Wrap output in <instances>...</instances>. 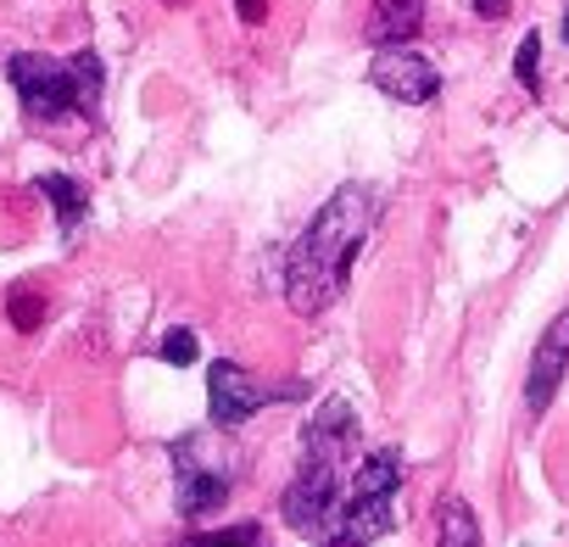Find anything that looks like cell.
<instances>
[{"instance_id":"obj_1","label":"cell","mask_w":569,"mask_h":547,"mask_svg":"<svg viewBox=\"0 0 569 547\" xmlns=\"http://www.w3.org/2000/svg\"><path fill=\"white\" fill-rule=\"evenodd\" d=\"M375 218H380V190L375 185H341L313 212V223L297 235V246L284 251V302L308 319L325 314L347 291L352 262H358L363 240L375 235Z\"/></svg>"},{"instance_id":"obj_2","label":"cell","mask_w":569,"mask_h":547,"mask_svg":"<svg viewBox=\"0 0 569 547\" xmlns=\"http://www.w3.org/2000/svg\"><path fill=\"white\" fill-rule=\"evenodd\" d=\"M7 79L34 123H62V118H96L101 90H107V62L96 51L79 57H46V51H18L7 57Z\"/></svg>"},{"instance_id":"obj_3","label":"cell","mask_w":569,"mask_h":547,"mask_svg":"<svg viewBox=\"0 0 569 547\" xmlns=\"http://www.w3.org/2000/svg\"><path fill=\"white\" fill-rule=\"evenodd\" d=\"M341 503H347V464L319 458V452H302V464H297L291 486H284V497H279L284 525L302 530V536H319V541H325V536L336 530Z\"/></svg>"},{"instance_id":"obj_4","label":"cell","mask_w":569,"mask_h":547,"mask_svg":"<svg viewBox=\"0 0 569 547\" xmlns=\"http://www.w3.org/2000/svg\"><path fill=\"white\" fill-rule=\"evenodd\" d=\"M168 458H173V508H179V519H190V525L212 519L229 503V475L212 458H201V436H173Z\"/></svg>"},{"instance_id":"obj_5","label":"cell","mask_w":569,"mask_h":547,"mask_svg":"<svg viewBox=\"0 0 569 547\" xmlns=\"http://www.w3.org/2000/svg\"><path fill=\"white\" fill-rule=\"evenodd\" d=\"M291 397H302L297 386H284V391H262L240 364H229V358H218L212 369H207V414H212V425L218 430H240L251 414H262V408H273V402H291Z\"/></svg>"},{"instance_id":"obj_6","label":"cell","mask_w":569,"mask_h":547,"mask_svg":"<svg viewBox=\"0 0 569 547\" xmlns=\"http://www.w3.org/2000/svg\"><path fill=\"white\" fill-rule=\"evenodd\" d=\"M369 84H375L380 96L402 101V107H425V101L441 96V73H436V62H425V57L408 51V46H380L375 62H369Z\"/></svg>"},{"instance_id":"obj_7","label":"cell","mask_w":569,"mask_h":547,"mask_svg":"<svg viewBox=\"0 0 569 547\" xmlns=\"http://www.w3.org/2000/svg\"><path fill=\"white\" fill-rule=\"evenodd\" d=\"M563 369H569V314L547 325V336H541V347H536V358H530V380H525V408H530V414H541V408L552 402Z\"/></svg>"},{"instance_id":"obj_8","label":"cell","mask_w":569,"mask_h":547,"mask_svg":"<svg viewBox=\"0 0 569 547\" xmlns=\"http://www.w3.org/2000/svg\"><path fill=\"white\" fill-rule=\"evenodd\" d=\"M425 23V0H375L369 12V40L375 46H408Z\"/></svg>"},{"instance_id":"obj_9","label":"cell","mask_w":569,"mask_h":547,"mask_svg":"<svg viewBox=\"0 0 569 547\" xmlns=\"http://www.w3.org/2000/svg\"><path fill=\"white\" fill-rule=\"evenodd\" d=\"M34 190L57 207V223H62V235L73 240V235H79V223H84V212H90V190H84L73 173H40V179H34Z\"/></svg>"},{"instance_id":"obj_10","label":"cell","mask_w":569,"mask_h":547,"mask_svg":"<svg viewBox=\"0 0 569 547\" xmlns=\"http://www.w3.org/2000/svg\"><path fill=\"white\" fill-rule=\"evenodd\" d=\"M436 547H486L480 541V519L463 497H447L441 503V530H436Z\"/></svg>"},{"instance_id":"obj_11","label":"cell","mask_w":569,"mask_h":547,"mask_svg":"<svg viewBox=\"0 0 569 547\" xmlns=\"http://www.w3.org/2000/svg\"><path fill=\"white\" fill-rule=\"evenodd\" d=\"M179 547H268V536H262L257 519H240V525H223V530H196Z\"/></svg>"},{"instance_id":"obj_12","label":"cell","mask_w":569,"mask_h":547,"mask_svg":"<svg viewBox=\"0 0 569 547\" xmlns=\"http://www.w3.org/2000/svg\"><path fill=\"white\" fill-rule=\"evenodd\" d=\"M513 79L525 84V90H541V34L530 29L525 40H519V51H513Z\"/></svg>"},{"instance_id":"obj_13","label":"cell","mask_w":569,"mask_h":547,"mask_svg":"<svg viewBox=\"0 0 569 547\" xmlns=\"http://www.w3.org/2000/svg\"><path fill=\"white\" fill-rule=\"evenodd\" d=\"M157 358H162V364L190 369V364H196V336H190V330H168V336L157 341Z\"/></svg>"},{"instance_id":"obj_14","label":"cell","mask_w":569,"mask_h":547,"mask_svg":"<svg viewBox=\"0 0 569 547\" xmlns=\"http://www.w3.org/2000/svg\"><path fill=\"white\" fill-rule=\"evenodd\" d=\"M319 547H363V541H352V536H341V530H330V536H325Z\"/></svg>"},{"instance_id":"obj_15","label":"cell","mask_w":569,"mask_h":547,"mask_svg":"<svg viewBox=\"0 0 569 547\" xmlns=\"http://www.w3.org/2000/svg\"><path fill=\"white\" fill-rule=\"evenodd\" d=\"M475 12H486V18H502V0H475Z\"/></svg>"},{"instance_id":"obj_16","label":"cell","mask_w":569,"mask_h":547,"mask_svg":"<svg viewBox=\"0 0 569 547\" xmlns=\"http://www.w3.org/2000/svg\"><path fill=\"white\" fill-rule=\"evenodd\" d=\"M563 40H569V7H563Z\"/></svg>"}]
</instances>
